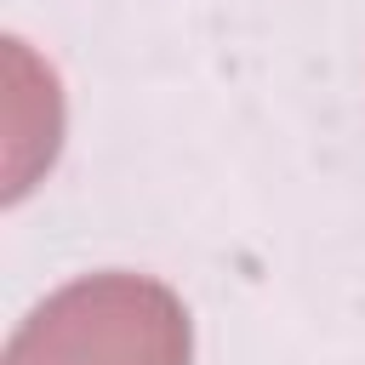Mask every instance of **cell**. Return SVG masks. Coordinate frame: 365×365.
I'll return each mask as SVG.
<instances>
[{
    "label": "cell",
    "mask_w": 365,
    "mask_h": 365,
    "mask_svg": "<svg viewBox=\"0 0 365 365\" xmlns=\"http://www.w3.org/2000/svg\"><path fill=\"white\" fill-rule=\"evenodd\" d=\"M6 365H86L63 314L46 302L29 314V325L11 336V354ZM103 365H188V325H182V308L154 285V297L143 302V314L131 319V331L114 342V354Z\"/></svg>",
    "instance_id": "1"
}]
</instances>
